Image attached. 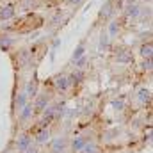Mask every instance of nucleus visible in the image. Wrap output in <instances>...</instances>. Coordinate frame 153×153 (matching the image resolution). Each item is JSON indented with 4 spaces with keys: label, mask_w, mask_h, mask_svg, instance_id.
Segmentation results:
<instances>
[{
    "label": "nucleus",
    "mask_w": 153,
    "mask_h": 153,
    "mask_svg": "<svg viewBox=\"0 0 153 153\" xmlns=\"http://www.w3.org/2000/svg\"><path fill=\"white\" fill-rule=\"evenodd\" d=\"M53 85H55V89L61 91V93H66V91L71 87V85H70V80H68L66 75H57L53 78Z\"/></svg>",
    "instance_id": "obj_4"
},
{
    "label": "nucleus",
    "mask_w": 153,
    "mask_h": 153,
    "mask_svg": "<svg viewBox=\"0 0 153 153\" xmlns=\"http://www.w3.org/2000/svg\"><path fill=\"white\" fill-rule=\"evenodd\" d=\"M152 52H153V48H152V43L148 41L146 45H141V55L144 57V59H150L152 57Z\"/></svg>",
    "instance_id": "obj_17"
},
{
    "label": "nucleus",
    "mask_w": 153,
    "mask_h": 153,
    "mask_svg": "<svg viewBox=\"0 0 153 153\" xmlns=\"http://www.w3.org/2000/svg\"><path fill=\"white\" fill-rule=\"evenodd\" d=\"M139 100H141L143 103H146V102H150V91H148L146 87H143V89L139 91Z\"/></svg>",
    "instance_id": "obj_19"
},
{
    "label": "nucleus",
    "mask_w": 153,
    "mask_h": 153,
    "mask_svg": "<svg viewBox=\"0 0 153 153\" xmlns=\"http://www.w3.org/2000/svg\"><path fill=\"white\" fill-rule=\"evenodd\" d=\"M125 14H126V18H139L141 16V7L137 4H128Z\"/></svg>",
    "instance_id": "obj_9"
},
{
    "label": "nucleus",
    "mask_w": 153,
    "mask_h": 153,
    "mask_svg": "<svg viewBox=\"0 0 153 153\" xmlns=\"http://www.w3.org/2000/svg\"><path fill=\"white\" fill-rule=\"evenodd\" d=\"M119 34V22L117 20H112L111 23H109V32H107V36L109 38H116Z\"/></svg>",
    "instance_id": "obj_15"
},
{
    "label": "nucleus",
    "mask_w": 153,
    "mask_h": 153,
    "mask_svg": "<svg viewBox=\"0 0 153 153\" xmlns=\"http://www.w3.org/2000/svg\"><path fill=\"white\" fill-rule=\"evenodd\" d=\"M29 102V98H27V94H25V91L23 93H18V98H16V102H14V107H16V112H20L22 109H23V105Z\"/></svg>",
    "instance_id": "obj_13"
},
{
    "label": "nucleus",
    "mask_w": 153,
    "mask_h": 153,
    "mask_svg": "<svg viewBox=\"0 0 153 153\" xmlns=\"http://www.w3.org/2000/svg\"><path fill=\"white\" fill-rule=\"evenodd\" d=\"M20 5H22L23 9H32V7L36 5V0H22Z\"/></svg>",
    "instance_id": "obj_21"
},
{
    "label": "nucleus",
    "mask_w": 153,
    "mask_h": 153,
    "mask_svg": "<svg viewBox=\"0 0 153 153\" xmlns=\"http://www.w3.org/2000/svg\"><path fill=\"white\" fill-rule=\"evenodd\" d=\"M143 70H144V71H146V70L152 71V57H150V59H144V62H143Z\"/></svg>",
    "instance_id": "obj_22"
},
{
    "label": "nucleus",
    "mask_w": 153,
    "mask_h": 153,
    "mask_svg": "<svg viewBox=\"0 0 153 153\" xmlns=\"http://www.w3.org/2000/svg\"><path fill=\"white\" fill-rule=\"evenodd\" d=\"M107 46H109V36H107V32H102V36H100V48L105 50Z\"/></svg>",
    "instance_id": "obj_20"
},
{
    "label": "nucleus",
    "mask_w": 153,
    "mask_h": 153,
    "mask_svg": "<svg viewBox=\"0 0 153 153\" xmlns=\"http://www.w3.org/2000/svg\"><path fill=\"white\" fill-rule=\"evenodd\" d=\"M23 153H39V152L36 150V148H32V146H30V148H27V150H25Z\"/></svg>",
    "instance_id": "obj_23"
},
{
    "label": "nucleus",
    "mask_w": 153,
    "mask_h": 153,
    "mask_svg": "<svg viewBox=\"0 0 153 153\" xmlns=\"http://www.w3.org/2000/svg\"><path fill=\"white\" fill-rule=\"evenodd\" d=\"M116 52H117V53L114 55V59L117 61V62H121V64H128V62L134 61L130 50H116Z\"/></svg>",
    "instance_id": "obj_6"
},
{
    "label": "nucleus",
    "mask_w": 153,
    "mask_h": 153,
    "mask_svg": "<svg viewBox=\"0 0 153 153\" xmlns=\"http://www.w3.org/2000/svg\"><path fill=\"white\" fill-rule=\"evenodd\" d=\"M68 2H70V4H71V5H78V4H80V2H82V0H68Z\"/></svg>",
    "instance_id": "obj_24"
},
{
    "label": "nucleus",
    "mask_w": 153,
    "mask_h": 153,
    "mask_svg": "<svg viewBox=\"0 0 153 153\" xmlns=\"http://www.w3.org/2000/svg\"><path fill=\"white\" fill-rule=\"evenodd\" d=\"M84 52H85V43H80V45L75 48V52H73V61L84 57Z\"/></svg>",
    "instance_id": "obj_18"
},
{
    "label": "nucleus",
    "mask_w": 153,
    "mask_h": 153,
    "mask_svg": "<svg viewBox=\"0 0 153 153\" xmlns=\"http://www.w3.org/2000/svg\"><path fill=\"white\" fill-rule=\"evenodd\" d=\"M78 153H100L98 152V146H96V143H93V141H87L84 146H82V150Z\"/></svg>",
    "instance_id": "obj_14"
},
{
    "label": "nucleus",
    "mask_w": 153,
    "mask_h": 153,
    "mask_svg": "<svg viewBox=\"0 0 153 153\" xmlns=\"http://www.w3.org/2000/svg\"><path fill=\"white\" fill-rule=\"evenodd\" d=\"M84 71H82V68H76L75 71L71 73V75L68 76V80H70V85H78V84H82V80H84Z\"/></svg>",
    "instance_id": "obj_8"
},
{
    "label": "nucleus",
    "mask_w": 153,
    "mask_h": 153,
    "mask_svg": "<svg viewBox=\"0 0 153 153\" xmlns=\"http://www.w3.org/2000/svg\"><path fill=\"white\" fill-rule=\"evenodd\" d=\"M32 114H34V107H32V103H30V102H27V103L23 105V109L18 112L20 121H23V123H27V121L32 117Z\"/></svg>",
    "instance_id": "obj_5"
},
{
    "label": "nucleus",
    "mask_w": 153,
    "mask_h": 153,
    "mask_svg": "<svg viewBox=\"0 0 153 153\" xmlns=\"http://www.w3.org/2000/svg\"><path fill=\"white\" fill-rule=\"evenodd\" d=\"M14 16V5H4L0 7V20H9Z\"/></svg>",
    "instance_id": "obj_12"
},
{
    "label": "nucleus",
    "mask_w": 153,
    "mask_h": 153,
    "mask_svg": "<svg viewBox=\"0 0 153 153\" xmlns=\"http://www.w3.org/2000/svg\"><path fill=\"white\" fill-rule=\"evenodd\" d=\"M50 100H52V96H50L48 93H38V94H36V98H34V103H32L34 111H36V112L45 111V109L48 107Z\"/></svg>",
    "instance_id": "obj_1"
},
{
    "label": "nucleus",
    "mask_w": 153,
    "mask_h": 153,
    "mask_svg": "<svg viewBox=\"0 0 153 153\" xmlns=\"http://www.w3.org/2000/svg\"><path fill=\"white\" fill-rule=\"evenodd\" d=\"M11 46H13V39L9 38V36H5V34L0 36V48H2L4 52H7Z\"/></svg>",
    "instance_id": "obj_16"
},
{
    "label": "nucleus",
    "mask_w": 153,
    "mask_h": 153,
    "mask_svg": "<svg viewBox=\"0 0 153 153\" xmlns=\"http://www.w3.org/2000/svg\"><path fill=\"white\" fill-rule=\"evenodd\" d=\"M87 141H89V139H87V137H82V135L75 137V139L71 141V150H73L75 153H78L80 150H82V146H84V144H85Z\"/></svg>",
    "instance_id": "obj_11"
},
{
    "label": "nucleus",
    "mask_w": 153,
    "mask_h": 153,
    "mask_svg": "<svg viewBox=\"0 0 153 153\" xmlns=\"http://www.w3.org/2000/svg\"><path fill=\"white\" fill-rule=\"evenodd\" d=\"M14 144H16V150H18V152L23 153L27 148H30V146H32V137H30L29 134H22V135L16 139V143H14Z\"/></svg>",
    "instance_id": "obj_3"
},
{
    "label": "nucleus",
    "mask_w": 153,
    "mask_h": 153,
    "mask_svg": "<svg viewBox=\"0 0 153 153\" xmlns=\"http://www.w3.org/2000/svg\"><path fill=\"white\" fill-rule=\"evenodd\" d=\"M50 152L52 153H66L68 152V139L57 137L50 143Z\"/></svg>",
    "instance_id": "obj_2"
},
{
    "label": "nucleus",
    "mask_w": 153,
    "mask_h": 153,
    "mask_svg": "<svg viewBox=\"0 0 153 153\" xmlns=\"http://www.w3.org/2000/svg\"><path fill=\"white\" fill-rule=\"evenodd\" d=\"M38 87H39V82L38 78L34 76V78H30V82L27 84V89H25V94H27V98H36V94H38Z\"/></svg>",
    "instance_id": "obj_7"
},
{
    "label": "nucleus",
    "mask_w": 153,
    "mask_h": 153,
    "mask_svg": "<svg viewBox=\"0 0 153 153\" xmlns=\"http://www.w3.org/2000/svg\"><path fill=\"white\" fill-rule=\"evenodd\" d=\"M46 141H50V130H48V126L46 128H39V132L36 134V143H39V144H45Z\"/></svg>",
    "instance_id": "obj_10"
}]
</instances>
